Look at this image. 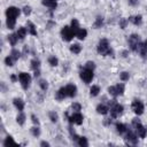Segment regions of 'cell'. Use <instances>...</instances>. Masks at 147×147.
<instances>
[{
	"mask_svg": "<svg viewBox=\"0 0 147 147\" xmlns=\"http://www.w3.org/2000/svg\"><path fill=\"white\" fill-rule=\"evenodd\" d=\"M60 34H61L62 40H64V41H67V42L71 41V40L76 37V33H75V31L71 29L70 25H64V26H62V29H61V31H60Z\"/></svg>",
	"mask_w": 147,
	"mask_h": 147,
	"instance_id": "cell-7",
	"label": "cell"
},
{
	"mask_svg": "<svg viewBox=\"0 0 147 147\" xmlns=\"http://www.w3.org/2000/svg\"><path fill=\"white\" fill-rule=\"evenodd\" d=\"M9 55H11L15 61H18V59H21V56H22V51H20V49H17V48L13 47L11 51L9 52Z\"/></svg>",
	"mask_w": 147,
	"mask_h": 147,
	"instance_id": "cell-32",
	"label": "cell"
},
{
	"mask_svg": "<svg viewBox=\"0 0 147 147\" xmlns=\"http://www.w3.org/2000/svg\"><path fill=\"white\" fill-rule=\"evenodd\" d=\"M21 11L22 9H20L18 7H15V6H9L6 11H5V15H6V18H14V20H17L21 15Z\"/></svg>",
	"mask_w": 147,
	"mask_h": 147,
	"instance_id": "cell-10",
	"label": "cell"
},
{
	"mask_svg": "<svg viewBox=\"0 0 147 147\" xmlns=\"http://www.w3.org/2000/svg\"><path fill=\"white\" fill-rule=\"evenodd\" d=\"M70 26H71V29L75 31V33L80 29V24H79V21L77 20V18H72L71 20V22H70Z\"/></svg>",
	"mask_w": 147,
	"mask_h": 147,
	"instance_id": "cell-37",
	"label": "cell"
},
{
	"mask_svg": "<svg viewBox=\"0 0 147 147\" xmlns=\"http://www.w3.org/2000/svg\"><path fill=\"white\" fill-rule=\"evenodd\" d=\"M16 63V61L13 59V56L11 55H7L6 57H5V64L7 65V67H14V64Z\"/></svg>",
	"mask_w": 147,
	"mask_h": 147,
	"instance_id": "cell-39",
	"label": "cell"
},
{
	"mask_svg": "<svg viewBox=\"0 0 147 147\" xmlns=\"http://www.w3.org/2000/svg\"><path fill=\"white\" fill-rule=\"evenodd\" d=\"M48 118L51 119L52 123H57V121H59V114L55 110H49L48 111Z\"/></svg>",
	"mask_w": 147,
	"mask_h": 147,
	"instance_id": "cell-35",
	"label": "cell"
},
{
	"mask_svg": "<svg viewBox=\"0 0 147 147\" xmlns=\"http://www.w3.org/2000/svg\"><path fill=\"white\" fill-rule=\"evenodd\" d=\"M9 79H10L11 83H16V82H18V74H17V75H16V74H11V75L9 76Z\"/></svg>",
	"mask_w": 147,
	"mask_h": 147,
	"instance_id": "cell-47",
	"label": "cell"
},
{
	"mask_svg": "<svg viewBox=\"0 0 147 147\" xmlns=\"http://www.w3.org/2000/svg\"><path fill=\"white\" fill-rule=\"evenodd\" d=\"M57 1H59V0H57Z\"/></svg>",
	"mask_w": 147,
	"mask_h": 147,
	"instance_id": "cell-57",
	"label": "cell"
},
{
	"mask_svg": "<svg viewBox=\"0 0 147 147\" xmlns=\"http://www.w3.org/2000/svg\"><path fill=\"white\" fill-rule=\"evenodd\" d=\"M79 78L83 80V83L91 84L94 78V70L88 69L86 67H82L79 70Z\"/></svg>",
	"mask_w": 147,
	"mask_h": 147,
	"instance_id": "cell-3",
	"label": "cell"
},
{
	"mask_svg": "<svg viewBox=\"0 0 147 147\" xmlns=\"http://www.w3.org/2000/svg\"><path fill=\"white\" fill-rule=\"evenodd\" d=\"M96 52H98V54H100L101 56H111V57H114V55H115L114 49H113V47L110 46L109 40H108L107 38H101V39L98 41Z\"/></svg>",
	"mask_w": 147,
	"mask_h": 147,
	"instance_id": "cell-1",
	"label": "cell"
},
{
	"mask_svg": "<svg viewBox=\"0 0 147 147\" xmlns=\"http://www.w3.org/2000/svg\"><path fill=\"white\" fill-rule=\"evenodd\" d=\"M84 67H86V68H88V69H92V70H95L96 64H95L94 61H86L85 64H84Z\"/></svg>",
	"mask_w": 147,
	"mask_h": 147,
	"instance_id": "cell-45",
	"label": "cell"
},
{
	"mask_svg": "<svg viewBox=\"0 0 147 147\" xmlns=\"http://www.w3.org/2000/svg\"><path fill=\"white\" fill-rule=\"evenodd\" d=\"M82 49H83V46H82L79 42H74V44H71V45L69 46V51H70L72 54H75V55H78V54L82 52Z\"/></svg>",
	"mask_w": 147,
	"mask_h": 147,
	"instance_id": "cell-24",
	"label": "cell"
},
{
	"mask_svg": "<svg viewBox=\"0 0 147 147\" xmlns=\"http://www.w3.org/2000/svg\"><path fill=\"white\" fill-rule=\"evenodd\" d=\"M127 20H129L130 23H132V24L136 25V26H141V25H142V16H141V15H133V16H130Z\"/></svg>",
	"mask_w": 147,
	"mask_h": 147,
	"instance_id": "cell-20",
	"label": "cell"
},
{
	"mask_svg": "<svg viewBox=\"0 0 147 147\" xmlns=\"http://www.w3.org/2000/svg\"><path fill=\"white\" fill-rule=\"evenodd\" d=\"M115 130L117 132V134L119 136H124L126 133V131L129 130L127 125L125 123H122V122H116L115 123Z\"/></svg>",
	"mask_w": 147,
	"mask_h": 147,
	"instance_id": "cell-16",
	"label": "cell"
},
{
	"mask_svg": "<svg viewBox=\"0 0 147 147\" xmlns=\"http://www.w3.org/2000/svg\"><path fill=\"white\" fill-rule=\"evenodd\" d=\"M133 127H134V132L137 133V136H138L140 139L146 138V136H147V127H146L142 123H139V124L134 125Z\"/></svg>",
	"mask_w": 147,
	"mask_h": 147,
	"instance_id": "cell-12",
	"label": "cell"
},
{
	"mask_svg": "<svg viewBox=\"0 0 147 147\" xmlns=\"http://www.w3.org/2000/svg\"><path fill=\"white\" fill-rule=\"evenodd\" d=\"M25 122H26V115H25L23 111H18V114H17V116H16V123H17L18 125L23 126V125L25 124Z\"/></svg>",
	"mask_w": 147,
	"mask_h": 147,
	"instance_id": "cell-25",
	"label": "cell"
},
{
	"mask_svg": "<svg viewBox=\"0 0 147 147\" xmlns=\"http://www.w3.org/2000/svg\"><path fill=\"white\" fill-rule=\"evenodd\" d=\"M40 75H41L40 69H38V70H34V71H33V77H34V78H39V77H40Z\"/></svg>",
	"mask_w": 147,
	"mask_h": 147,
	"instance_id": "cell-51",
	"label": "cell"
},
{
	"mask_svg": "<svg viewBox=\"0 0 147 147\" xmlns=\"http://www.w3.org/2000/svg\"><path fill=\"white\" fill-rule=\"evenodd\" d=\"M95 110H96V113H98L99 115L105 116V115H107V114L109 113V106L106 105V103H103V102H101V103H99V105L95 107Z\"/></svg>",
	"mask_w": 147,
	"mask_h": 147,
	"instance_id": "cell-18",
	"label": "cell"
},
{
	"mask_svg": "<svg viewBox=\"0 0 147 147\" xmlns=\"http://www.w3.org/2000/svg\"><path fill=\"white\" fill-rule=\"evenodd\" d=\"M119 79H121V82H123V83L129 82V79H130V72H129V71H122V72L119 74Z\"/></svg>",
	"mask_w": 147,
	"mask_h": 147,
	"instance_id": "cell-41",
	"label": "cell"
},
{
	"mask_svg": "<svg viewBox=\"0 0 147 147\" xmlns=\"http://www.w3.org/2000/svg\"><path fill=\"white\" fill-rule=\"evenodd\" d=\"M41 147H49L51 146V144L48 142V141H45V140H42V141H40V144H39Z\"/></svg>",
	"mask_w": 147,
	"mask_h": 147,
	"instance_id": "cell-52",
	"label": "cell"
},
{
	"mask_svg": "<svg viewBox=\"0 0 147 147\" xmlns=\"http://www.w3.org/2000/svg\"><path fill=\"white\" fill-rule=\"evenodd\" d=\"M127 3L131 7H137L139 5V0H127Z\"/></svg>",
	"mask_w": 147,
	"mask_h": 147,
	"instance_id": "cell-48",
	"label": "cell"
},
{
	"mask_svg": "<svg viewBox=\"0 0 147 147\" xmlns=\"http://www.w3.org/2000/svg\"><path fill=\"white\" fill-rule=\"evenodd\" d=\"M38 86H39V88H40L42 92H47V90H48V87H49V84H48V82H47L46 79L39 78V79H38Z\"/></svg>",
	"mask_w": 147,
	"mask_h": 147,
	"instance_id": "cell-27",
	"label": "cell"
},
{
	"mask_svg": "<svg viewBox=\"0 0 147 147\" xmlns=\"http://www.w3.org/2000/svg\"><path fill=\"white\" fill-rule=\"evenodd\" d=\"M70 108H71L72 111H80V110H82V105H80L79 102H77V101H74V102L71 103Z\"/></svg>",
	"mask_w": 147,
	"mask_h": 147,
	"instance_id": "cell-44",
	"label": "cell"
},
{
	"mask_svg": "<svg viewBox=\"0 0 147 147\" xmlns=\"http://www.w3.org/2000/svg\"><path fill=\"white\" fill-rule=\"evenodd\" d=\"M114 1H116V0H114Z\"/></svg>",
	"mask_w": 147,
	"mask_h": 147,
	"instance_id": "cell-56",
	"label": "cell"
},
{
	"mask_svg": "<svg viewBox=\"0 0 147 147\" xmlns=\"http://www.w3.org/2000/svg\"><path fill=\"white\" fill-rule=\"evenodd\" d=\"M139 137L137 136V133L134 132V130H131L129 129L126 131V133L124 134V140H125V144L126 145H131V146H136L138 145L139 142Z\"/></svg>",
	"mask_w": 147,
	"mask_h": 147,
	"instance_id": "cell-8",
	"label": "cell"
},
{
	"mask_svg": "<svg viewBox=\"0 0 147 147\" xmlns=\"http://www.w3.org/2000/svg\"><path fill=\"white\" fill-rule=\"evenodd\" d=\"M139 123H141V121H140V118H139V116H137V117H134V118H132V122H131V125H132V126H134V125H137V124H139Z\"/></svg>",
	"mask_w": 147,
	"mask_h": 147,
	"instance_id": "cell-50",
	"label": "cell"
},
{
	"mask_svg": "<svg viewBox=\"0 0 147 147\" xmlns=\"http://www.w3.org/2000/svg\"><path fill=\"white\" fill-rule=\"evenodd\" d=\"M16 21L17 20H14V18H6V26H7V29L14 30L15 26H16Z\"/></svg>",
	"mask_w": 147,
	"mask_h": 147,
	"instance_id": "cell-36",
	"label": "cell"
},
{
	"mask_svg": "<svg viewBox=\"0 0 147 147\" xmlns=\"http://www.w3.org/2000/svg\"><path fill=\"white\" fill-rule=\"evenodd\" d=\"M30 133L32 134V137L34 138H39L41 134V130H40V125H33L30 127Z\"/></svg>",
	"mask_w": 147,
	"mask_h": 147,
	"instance_id": "cell-29",
	"label": "cell"
},
{
	"mask_svg": "<svg viewBox=\"0 0 147 147\" xmlns=\"http://www.w3.org/2000/svg\"><path fill=\"white\" fill-rule=\"evenodd\" d=\"M41 5L47 7L51 10V14H53V11H55L57 8V0H41Z\"/></svg>",
	"mask_w": 147,
	"mask_h": 147,
	"instance_id": "cell-14",
	"label": "cell"
},
{
	"mask_svg": "<svg viewBox=\"0 0 147 147\" xmlns=\"http://www.w3.org/2000/svg\"><path fill=\"white\" fill-rule=\"evenodd\" d=\"M1 88H2V92L6 91V85H5V82H1Z\"/></svg>",
	"mask_w": 147,
	"mask_h": 147,
	"instance_id": "cell-55",
	"label": "cell"
},
{
	"mask_svg": "<svg viewBox=\"0 0 147 147\" xmlns=\"http://www.w3.org/2000/svg\"><path fill=\"white\" fill-rule=\"evenodd\" d=\"M65 116L71 125H82L84 122V116L80 111H72L71 115H68V113H65Z\"/></svg>",
	"mask_w": 147,
	"mask_h": 147,
	"instance_id": "cell-6",
	"label": "cell"
},
{
	"mask_svg": "<svg viewBox=\"0 0 147 147\" xmlns=\"http://www.w3.org/2000/svg\"><path fill=\"white\" fill-rule=\"evenodd\" d=\"M67 98H68V94H67L65 86L60 87V88L55 92V100H56V101H63V100L67 99Z\"/></svg>",
	"mask_w": 147,
	"mask_h": 147,
	"instance_id": "cell-15",
	"label": "cell"
},
{
	"mask_svg": "<svg viewBox=\"0 0 147 147\" xmlns=\"http://www.w3.org/2000/svg\"><path fill=\"white\" fill-rule=\"evenodd\" d=\"M87 37V30L84 29V28H80L77 32H76V38L79 39V40H85Z\"/></svg>",
	"mask_w": 147,
	"mask_h": 147,
	"instance_id": "cell-31",
	"label": "cell"
},
{
	"mask_svg": "<svg viewBox=\"0 0 147 147\" xmlns=\"http://www.w3.org/2000/svg\"><path fill=\"white\" fill-rule=\"evenodd\" d=\"M28 33H29V31H28L26 26H20V28L16 30V34H17L20 41H23V40L26 38Z\"/></svg>",
	"mask_w": 147,
	"mask_h": 147,
	"instance_id": "cell-19",
	"label": "cell"
},
{
	"mask_svg": "<svg viewBox=\"0 0 147 147\" xmlns=\"http://www.w3.org/2000/svg\"><path fill=\"white\" fill-rule=\"evenodd\" d=\"M26 29H28V31H29V34H31V36H33V37H37V36H38L37 26H36V24H34L33 22L28 21V22H26Z\"/></svg>",
	"mask_w": 147,
	"mask_h": 147,
	"instance_id": "cell-22",
	"label": "cell"
},
{
	"mask_svg": "<svg viewBox=\"0 0 147 147\" xmlns=\"http://www.w3.org/2000/svg\"><path fill=\"white\" fill-rule=\"evenodd\" d=\"M107 93H108V94H109L111 98H118L117 92H116V87H115V85L108 86V88H107Z\"/></svg>",
	"mask_w": 147,
	"mask_h": 147,
	"instance_id": "cell-40",
	"label": "cell"
},
{
	"mask_svg": "<svg viewBox=\"0 0 147 147\" xmlns=\"http://www.w3.org/2000/svg\"><path fill=\"white\" fill-rule=\"evenodd\" d=\"M18 82H20L21 87L24 91H28L31 86V83H32V76L29 72L21 71V72H18Z\"/></svg>",
	"mask_w": 147,
	"mask_h": 147,
	"instance_id": "cell-2",
	"label": "cell"
},
{
	"mask_svg": "<svg viewBox=\"0 0 147 147\" xmlns=\"http://www.w3.org/2000/svg\"><path fill=\"white\" fill-rule=\"evenodd\" d=\"M47 62H48V64H49L51 67H53V68L59 65V59H57L55 55H49L48 59H47Z\"/></svg>",
	"mask_w": 147,
	"mask_h": 147,
	"instance_id": "cell-33",
	"label": "cell"
},
{
	"mask_svg": "<svg viewBox=\"0 0 147 147\" xmlns=\"http://www.w3.org/2000/svg\"><path fill=\"white\" fill-rule=\"evenodd\" d=\"M100 92H101V88H100V86L99 85H92L91 87H90V96H92V98H95V96H98L99 94H100Z\"/></svg>",
	"mask_w": 147,
	"mask_h": 147,
	"instance_id": "cell-28",
	"label": "cell"
},
{
	"mask_svg": "<svg viewBox=\"0 0 147 147\" xmlns=\"http://www.w3.org/2000/svg\"><path fill=\"white\" fill-rule=\"evenodd\" d=\"M136 53H138L142 60H147V40H144L139 44Z\"/></svg>",
	"mask_w": 147,
	"mask_h": 147,
	"instance_id": "cell-11",
	"label": "cell"
},
{
	"mask_svg": "<svg viewBox=\"0 0 147 147\" xmlns=\"http://www.w3.org/2000/svg\"><path fill=\"white\" fill-rule=\"evenodd\" d=\"M76 145L79 146V147H87V146H88V140H87L86 137L79 136L78 139L76 140Z\"/></svg>",
	"mask_w": 147,
	"mask_h": 147,
	"instance_id": "cell-30",
	"label": "cell"
},
{
	"mask_svg": "<svg viewBox=\"0 0 147 147\" xmlns=\"http://www.w3.org/2000/svg\"><path fill=\"white\" fill-rule=\"evenodd\" d=\"M105 26V17L101 15H98L93 22V29H101Z\"/></svg>",
	"mask_w": 147,
	"mask_h": 147,
	"instance_id": "cell-21",
	"label": "cell"
},
{
	"mask_svg": "<svg viewBox=\"0 0 147 147\" xmlns=\"http://www.w3.org/2000/svg\"><path fill=\"white\" fill-rule=\"evenodd\" d=\"M141 38L138 33H131L129 37H127V45H129V49L131 52H137V48L139 46V44L141 42Z\"/></svg>",
	"mask_w": 147,
	"mask_h": 147,
	"instance_id": "cell-5",
	"label": "cell"
},
{
	"mask_svg": "<svg viewBox=\"0 0 147 147\" xmlns=\"http://www.w3.org/2000/svg\"><path fill=\"white\" fill-rule=\"evenodd\" d=\"M40 67H41V62H40V60H39L38 57H33V59L30 61V68H31L33 71L40 69Z\"/></svg>",
	"mask_w": 147,
	"mask_h": 147,
	"instance_id": "cell-26",
	"label": "cell"
},
{
	"mask_svg": "<svg viewBox=\"0 0 147 147\" xmlns=\"http://www.w3.org/2000/svg\"><path fill=\"white\" fill-rule=\"evenodd\" d=\"M7 41H8V44H9L11 47H15L16 44L20 41V40H18V37H17V34H16V32L9 33V34L7 36Z\"/></svg>",
	"mask_w": 147,
	"mask_h": 147,
	"instance_id": "cell-23",
	"label": "cell"
},
{
	"mask_svg": "<svg viewBox=\"0 0 147 147\" xmlns=\"http://www.w3.org/2000/svg\"><path fill=\"white\" fill-rule=\"evenodd\" d=\"M13 106L16 108L17 111H23L25 107V102L22 98H14L13 99Z\"/></svg>",
	"mask_w": 147,
	"mask_h": 147,
	"instance_id": "cell-17",
	"label": "cell"
},
{
	"mask_svg": "<svg viewBox=\"0 0 147 147\" xmlns=\"http://www.w3.org/2000/svg\"><path fill=\"white\" fill-rule=\"evenodd\" d=\"M10 144L15 145V144H16V141L14 140V138H13L11 136L7 134V136H6V138H5V139H3V141H2V145H3V146H9Z\"/></svg>",
	"mask_w": 147,
	"mask_h": 147,
	"instance_id": "cell-38",
	"label": "cell"
},
{
	"mask_svg": "<svg viewBox=\"0 0 147 147\" xmlns=\"http://www.w3.org/2000/svg\"><path fill=\"white\" fill-rule=\"evenodd\" d=\"M131 109H132V111H133L137 116H140V115H142L144 111H145V105H144V102H142L141 100L134 99V100L132 101V103H131Z\"/></svg>",
	"mask_w": 147,
	"mask_h": 147,
	"instance_id": "cell-9",
	"label": "cell"
},
{
	"mask_svg": "<svg viewBox=\"0 0 147 147\" xmlns=\"http://www.w3.org/2000/svg\"><path fill=\"white\" fill-rule=\"evenodd\" d=\"M127 24H129V20H127V18H125V17L119 18V21H118V25H119V28H121L122 30H125L126 26H127Z\"/></svg>",
	"mask_w": 147,
	"mask_h": 147,
	"instance_id": "cell-42",
	"label": "cell"
},
{
	"mask_svg": "<svg viewBox=\"0 0 147 147\" xmlns=\"http://www.w3.org/2000/svg\"><path fill=\"white\" fill-rule=\"evenodd\" d=\"M65 90H67V94H68V98L70 99H74L77 96V92H78V88H77V85L76 84H67L65 85Z\"/></svg>",
	"mask_w": 147,
	"mask_h": 147,
	"instance_id": "cell-13",
	"label": "cell"
},
{
	"mask_svg": "<svg viewBox=\"0 0 147 147\" xmlns=\"http://www.w3.org/2000/svg\"><path fill=\"white\" fill-rule=\"evenodd\" d=\"M111 119H113L111 117H110V118H105V119H103V124L107 125V126L110 125V124H111Z\"/></svg>",
	"mask_w": 147,
	"mask_h": 147,
	"instance_id": "cell-53",
	"label": "cell"
},
{
	"mask_svg": "<svg viewBox=\"0 0 147 147\" xmlns=\"http://www.w3.org/2000/svg\"><path fill=\"white\" fill-rule=\"evenodd\" d=\"M29 52H30V51H29V47H28V45H24V46H23V49H22V55L25 57V56L29 54Z\"/></svg>",
	"mask_w": 147,
	"mask_h": 147,
	"instance_id": "cell-49",
	"label": "cell"
},
{
	"mask_svg": "<svg viewBox=\"0 0 147 147\" xmlns=\"http://www.w3.org/2000/svg\"><path fill=\"white\" fill-rule=\"evenodd\" d=\"M30 118H31V122L33 123V125H40V121H39L38 116H36L34 114H31L30 115Z\"/></svg>",
	"mask_w": 147,
	"mask_h": 147,
	"instance_id": "cell-46",
	"label": "cell"
},
{
	"mask_svg": "<svg viewBox=\"0 0 147 147\" xmlns=\"http://www.w3.org/2000/svg\"><path fill=\"white\" fill-rule=\"evenodd\" d=\"M115 87H116L117 95H118V96H122V95L124 94V92H125V85H124V83H117V84L115 85Z\"/></svg>",
	"mask_w": 147,
	"mask_h": 147,
	"instance_id": "cell-34",
	"label": "cell"
},
{
	"mask_svg": "<svg viewBox=\"0 0 147 147\" xmlns=\"http://www.w3.org/2000/svg\"><path fill=\"white\" fill-rule=\"evenodd\" d=\"M121 55H122V57H127V55H129V49L122 51V52H121Z\"/></svg>",
	"mask_w": 147,
	"mask_h": 147,
	"instance_id": "cell-54",
	"label": "cell"
},
{
	"mask_svg": "<svg viewBox=\"0 0 147 147\" xmlns=\"http://www.w3.org/2000/svg\"><path fill=\"white\" fill-rule=\"evenodd\" d=\"M22 13L28 17V16H30L31 15V13H32V7L31 6H29V5H25L23 8H22Z\"/></svg>",
	"mask_w": 147,
	"mask_h": 147,
	"instance_id": "cell-43",
	"label": "cell"
},
{
	"mask_svg": "<svg viewBox=\"0 0 147 147\" xmlns=\"http://www.w3.org/2000/svg\"><path fill=\"white\" fill-rule=\"evenodd\" d=\"M124 113V106L118 103L117 101L115 103H113L111 106H109V114H110V117L113 119H116L118 117H121Z\"/></svg>",
	"mask_w": 147,
	"mask_h": 147,
	"instance_id": "cell-4",
	"label": "cell"
}]
</instances>
